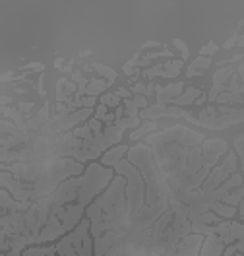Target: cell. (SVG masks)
<instances>
[{"mask_svg":"<svg viewBox=\"0 0 244 256\" xmlns=\"http://www.w3.org/2000/svg\"><path fill=\"white\" fill-rule=\"evenodd\" d=\"M89 54H91V51H82V56H84V58H86V56H89Z\"/></svg>","mask_w":244,"mask_h":256,"instance_id":"obj_44","label":"cell"},{"mask_svg":"<svg viewBox=\"0 0 244 256\" xmlns=\"http://www.w3.org/2000/svg\"><path fill=\"white\" fill-rule=\"evenodd\" d=\"M225 249V237L221 233H213L207 235L203 241V247L200 251V256H221Z\"/></svg>","mask_w":244,"mask_h":256,"instance_id":"obj_8","label":"cell"},{"mask_svg":"<svg viewBox=\"0 0 244 256\" xmlns=\"http://www.w3.org/2000/svg\"><path fill=\"white\" fill-rule=\"evenodd\" d=\"M217 51H219V47H217V43L215 41H209L207 45H203L200 49V56H211V54H217Z\"/></svg>","mask_w":244,"mask_h":256,"instance_id":"obj_25","label":"cell"},{"mask_svg":"<svg viewBox=\"0 0 244 256\" xmlns=\"http://www.w3.org/2000/svg\"><path fill=\"white\" fill-rule=\"evenodd\" d=\"M153 47H161V43H157V41H147V43H144V45H142V51H144V49H153Z\"/></svg>","mask_w":244,"mask_h":256,"instance_id":"obj_39","label":"cell"},{"mask_svg":"<svg viewBox=\"0 0 244 256\" xmlns=\"http://www.w3.org/2000/svg\"><path fill=\"white\" fill-rule=\"evenodd\" d=\"M109 115V107L107 105H103V103H99L97 107H95V118H99L101 122H103V118Z\"/></svg>","mask_w":244,"mask_h":256,"instance_id":"obj_30","label":"cell"},{"mask_svg":"<svg viewBox=\"0 0 244 256\" xmlns=\"http://www.w3.org/2000/svg\"><path fill=\"white\" fill-rule=\"evenodd\" d=\"M54 68H58V70L64 68V58H62V56H58V58L54 60Z\"/></svg>","mask_w":244,"mask_h":256,"instance_id":"obj_40","label":"cell"},{"mask_svg":"<svg viewBox=\"0 0 244 256\" xmlns=\"http://www.w3.org/2000/svg\"><path fill=\"white\" fill-rule=\"evenodd\" d=\"M2 256H22V251H16V249H12L10 253H6V255H2Z\"/></svg>","mask_w":244,"mask_h":256,"instance_id":"obj_41","label":"cell"},{"mask_svg":"<svg viewBox=\"0 0 244 256\" xmlns=\"http://www.w3.org/2000/svg\"><path fill=\"white\" fill-rule=\"evenodd\" d=\"M88 126L91 128V132H93V134H101V132L105 130V128H103V122H101L99 118H95V116H91V118H89Z\"/></svg>","mask_w":244,"mask_h":256,"instance_id":"obj_26","label":"cell"},{"mask_svg":"<svg viewBox=\"0 0 244 256\" xmlns=\"http://www.w3.org/2000/svg\"><path fill=\"white\" fill-rule=\"evenodd\" d=\"M114 126L124 132V130H128V128H134V130H136V128H140L142 124H140V116H122V118H116Z\"/></svg>","mask_w":244,"mask_h":256,"instance_id":"obj_18","label":"cell"},{"mask_svg":"<svg viewBox=\"0 0 244 256\" xmlns=\"http://www.w3.org/2000/svg\"><path fill=\"white\" fill-rule=\"evenodd\" d=\"M211 66V58L207 56H198L186 70V78H194V76H201L205 70Z\"/></svg>","mask_w":244,"mask_h":256,"instance_id":"obj_11","label":"cell"},{"mask_svg":"<svg viewBox=\"0 0 244 256\" xmlns=\"http://www.w3.org/2000/svg\"><path fill=\"white\" fill-rule=\"evenodd\" d=\"M33 206V202H20L16 200L8 190H0V215H8L14 211H27Z\"/></svg>","mask_w":244,"mask_h":256,"instance_id":"obj_6","label":"cell"},{"mask_svg":"<svg viewBox=\"0 0 244 256\" xmlns=\"http://www.w3.org/2000/svg\"><path fill=\"white\" fill-rule=\"evenodd\" d=\"M203 101H205V95H201V97H200V99H198V101H196V103H198V105H201Z\"/></svg>","mask_w":244,"mask_h":256,"instance_id":"obj_45","label":"cell"},{"mask_svg":"<svg viewBox=\"0 0 244 256\" xmlns=\"http://www.w3.org/2000/svg\"><path fill=\"white\" fill-rule=\"evenodd\" d=\"M237 45H239V47H244V35H243V37H239V39H237Z\"/></svg>","mask_w":244,"mask_h":256,"instance_id":"obj_43","label":"cell"},{"mask_svg":"<svg viewBox=\"0 0 244 256\" xmlns=\"http://www.w3.org/2000/svg\"><path fill=\"white\" fill-rule=\"evenodd\" d=\"M235 154L241 159V169H243V175H244V134L235 138Z\"/></svg>","mask_w":244,"mask_h":256,"instance_id":"obj_23","label":"cell"},{"mask_svg":"<svg viewBox=\"0 0 244 256\" xmlns=\"http://www.w3.org/2000/svg\"><path fill=\"white\" fill-rule=\"evenodd\" d=\"M165 72V64H155L149 66L147 70H142V78H155V76H163Z\"/></svg>","mask_w":244,"mask_h":256,"instance_id":"obj_24","label":"cell"},{"mask_svg":"<svg viewBox=\"0 0 244 256\" xmlns=\"http://www.w3.org/2000/svg\"><path fill=\"white\" fill-rule=\"evenodd\" d=\"M126 213V179L116 175L109 188L97 196L86 209V217L91 221V237L97 241L107 231L118 227Z\"/></svg>","mask_w":244,"mask_h":256,"instance_id":"obj_1","label":"cell"},{"mask_svg":"<svg viewBox=\"0 0 244 256\" xmlns=\"http://www.w3.org/2000/svg\"><path fill=\"white\" fill-rule=\"evenodd\" d=\"M72 134H74V136H76L78 140H89V138H93V132H91V128L88 126V122H84V124L76 126V128L72 130Z\"/></svg>","mask_w":244,"mask_h":256,"instance_id":"obj_22","label":"cell"},{"mask_svg":"<svg viewBox=\"0 0 244 256\" xmlns=\"http://www.w3.org/2000/svg\"><path fill=\"white\" fill-rule=\"evenodd\" d=\"M72 64H74V60H70V62H68L66 66L60 70V72H70V70H72Z\"/></svg>","mask_w":244,"mask_h":256,"instance_id":"obj_42","label":"cell"},{"mask_svg":"<svg viewBox=\"0 0 244 256\" xmlns=\"http://www.w3.org/2000/svg\"><path fill=\"white\" fill-rule=\"evenodd\" d=\"M86 209L88 208H84L80 204H68V206H60V208H52V213L62 221L64 229L72 233L80 225V221L86 217Z\"/></svg>","mask_w":244,"mask_h":256,"instance_id":"obj_4","label":"cell"},{"mask_svg":"<svg viewBox=\"0 0 244 256\" xmlns=\"http://www.w3.org/2000/svg\"><path fill=\"white\" fill-rule=\"evenodd\" d=\"M70 80H72V82H76V84H80V82L84 80V76H82V72H78V70H76V72H72V74H70Z\"/></svg>","mask_w":244,"mask_h":256,"instance_id":"obj_37","label":"cell"},{"mask_svg":"<svg viewBox=\"0 0 244 256\" xmlns=\"http://www.w3.org/2000/svg\"><path fill=\"white\" fill-rule=\"evenodd\" d=\"M243 198H244V185L239 186V188H235L233 192H229L221 202L223 204H227V206H231V208H239V204L243 202Z\"/></svg>","mask_w":244,"mask_h":256,"instance_id":"obj_14","label":"cell"},{"mask_svg":"<svg viewBox=\"0 0 244 256\" xmlns=\"http://www.w3.org/2000/svg\"><path fill=\"white\" fill-rule=\"evenodd\" d=\"M10 103H12V99L8 97V93H2V95H0V105H2V107H10Z\"/></svg>","mask_w":244,"mask_h":256,"instance_id":"obj_38","label":"cell"},{"mask_svg":"<svg viewBox=\"0 0 244 256\" xmlns=\"http://www.w3.org/2000/svg\"><path fill=\"white\" fill-rule=\"evenodd\" d=\"M97 105V97H89L86 95L84 99H82V109H93Z\"/></svg>","mask_w":244,"mask_h":256,"instance_id":"obj_31","label":"cell"},{"mask_svg":"<svg viewBox=\"0 0 244 256\" xmlns=\"http://www.w3.org/2000/svg\"><path fill=\"white\" fill-rule=\"evenodd\" d=\"M182 93H184L182 82H175V84H169V86H157L155 84V95L159 105H171Z\"/></svg>","mask_w":244,"mask_h":256,"instance_id":"obj_7","label":"cell"},{"mask_svg":"<svg viewBox=\"0 0 244 256\" xmlns=\"http://www.w3.org/2000/svg\"><path fill=\"white\" fill-rule=\"evenodd\" d=\"M157 130V122L155 120H146L140 128H136L134 132H130V140L134 142H138L140 138H144V136H149V134H153Z\"/></svg>","mask_w":244,"mask_h":256,"instance_id":"obj_13","label":"cell"},{"mask_svg":"<svg viewBox=\"0 0 244 256\" xmlns=\"http://www.w3.org/2000/svg\"><path fill=\"white\" fill-rule=\"evenodd\" d=\"M184 66V60L180 58V60H169V62H165V70H182Z\"/></svg>","mask_w":244,"mask_h":256,"instance_id":"obj_33","label":"cell"},{"mask_svg":"<svg viewBox=\"0 0 244 256\" xmlns=\"http://www.w3.org/2000/svg\"><path fill=\"white\" fill-rule=\"evenodd\" d=\"M211 211L217 213L221 219H233V217L237 215V208H231V206H227V204H223V202L211 204Z\"/></svg>","mask_w":244,"mask_h":256,"instance_id":"obj_17","label":"cell"},{"mask_svg":"<svg viewBox=\"0 0 244 256\" xmlns=\"http://www.w3.org/2000/svg\"><path fill=\"white\" fill-rule=\"evenodd\" d=\"M237 167H239V157H237V154H235V152L227 154V157H225L219 165H215V167L211 169V173L207 175V179H205L203 185L200 186V192L205 194V196L213 194L227 179H231V177L237 173Z\"/></svg>","mask_w":244,"mask_h":256,"instance_id":"obj_2","label":"cell"},{"mask_svg":"<svg viewBox=\"0 0 244 256\" xmlns=\"http://www.w3.org/2000/svg\"><path fill=\"white\" fill-rule=\"evenodd\" d=\"M235 76V68H219L213 76V88L219 86H227V80Z\"/></svg>","mask_w":244,"mask_h":256,"instance_id":"obj_19","label":"cell"},{"mask_svg":"<svg viewBox=\"0 0 244 256\" xmlns=\"http://www.w3.org/2000/svg\"><path fill=\"white\" fill-rule=\"evenodd\" d=\"M114 95H118L122 101H124V99H132V92H130V90H126V88H118V90L114 92Z\"/></svg>","mask_w":244,"mask_h":256,"instance_id":"obj_34","label":"cell"},{"mask_svg":"<svg viewBox=\"0 0 244 256\" xmlns=\"http://www.w3.org/2000/svg\"><path fill=\"white\" fill-rule=\"evenodd\" d=\"M237 39H239V35H237V33H233V35H231V37L225 41L223 49H231V47H235V45H237Z\"/></svg>","mask_w":244,"mask_h":256,"instance_id":"obj_35","label":"cell"},{"mask_svg":"<svg viewBox=\"0 0 244 256\" xmlns=\"http://www.w3.org/2000/svg\"><path fill=\"white\" fill-rule=\"evenodd\" d=\"M20 132V128L14 124V122H10L8 118H2L0 120V134L2 136H14V134H18Z\"/></svg>","mask_w":244,"mask_h":256,"instance_id":"obj_21","label":"cell"},{"mask_svg":"<svg viewBox=\"0 0 244 256\" xmlns=\"http://www.w3.org/2000/svg\"><path fill=\"white\" fill-rule=\"evenodd\" d=\"M173 45H175L178 51H180V56H182V60H186V58H188V54H190V49H188V45H186L182 39H173Z\"/></svg>","mask_w":244,"mask_h":256,"instance_id":"obj_27","label":"cell"},{"mask_svg":"<svg viewBox=\"0 0 244 256\" xmlns=\"http://www.w3.org/2000/svg\"><path fill=\"white\" fill-rule=\"evenodd\" d=\"M91 68L95 70L97 74H101V78H107V86H109V88L116 82V70L109 68V66H105V64H99V62H93Z\"/></svg>","mask_w":244,"mask_h":256,"instance_id":"obj_16","label":"cell"},{"mask_svg":"<svg viewBox=\"0 0 244 256\" xmlns=\"http://www.w3.org/2000/svg\"><path fill=\"white\" fill-rule=\"evenodd\" d=\"M20 70H23V72H41L43 74L45 64L43 62H29V64H23Z\"/></svg>","mask_w":244,"mask_h":256,"instance_id":"obj_28","label":"cell"},{"mask_svg":"<svg viewBox=\"0 0 244 256\" xmlns=\"http://www.w3.org/2000/svg\"><path fill=\"white\" fill-rule=\"evenodd\" d=\"M101 103H103V105H107L109 109H116V107H120V105H122V99H120L118 95H114V93L107 92V93H103V95H101Z\"/></svg>","mask_w":244,"mask_h":256,"instance_id":"obj_20","label":"cell"},{"mask_svg":"<svg viewBox=\"0 0 244 256\" xmlns=\"http://www.w3.org/2000/svg\"><path fill=\"white\" fill-rule=\"evenodd\" d=\"M215 233L225 237V249L221 256H244V225L241 221L223 219L217 223Z\"/></svg>","mask_w":244,"mask_h":256,"instance_id":"obj_3","label":"cell"},{"mask_svg":"<svg viewBox=\"0 0 244 256\" xmlns=\"http://www.w3.org/2000/svg\"><path fill=\"white\" fill-rule=\"evenodd\" d=\"M22 256H58V253H56V245H49V247L33 245V247H27Z\"/></svg>","mask_w":244,"mask_h":256,"instance_id":"obj_12","label":"cell"},{"mask_svg":"<svg viewBox=\"0 0 244 256\" xmlns=\"http://www.w3.org/2000/svg\"><path fill=\"white\" fill-rule=\"evenodd\" d=\"M128 146H124V144H118V146H114L111 148L109 152H105L103 155H101V165H105V167H114L116 163H120L124 159V155L128 154Z\"/></svg>","mask_w":244,"mask_h":256,"instance_id":"obj_9","label":"cell"},{"mask_svg":"<svg viewBox=\"0 0 244 256\" xmlns=\"http://www.w3.org/2000/svg\"><path fill=\"white\" fill-rule=\"evenodd\" d=\"M201 95H203V93H201V90H198V88H186L184 93H182L180 97H177L171 105H175V107H186V105L196 103Z\"/></svg>","mask_w":244,"mask_h":256,"instance_id":"obj_10","label":"cell"},{"mask_svg":"<svg viewBox=\"0 0 244 256\" xmlns=\"http://www.w3.org/2000/svg\"><path fill=\"white\" fill-rule=\"evenodd\" d=\"M66 235L68 231L64 229L62 221H60L54 213H50L47 225H45L41 235H39V245H47V243H50V241H58V239H62V237H66Z\"/></svg>","mask_w":244,"mask_h":256,"instance_id":"obj_5","label":"cell"},{"mask_svg":"<svg viewBox=\"0 0 244 256\" xmlns=\"http://www.w3.org/2000/svg\"><path fill=\"white\" fill-rule=\"evenodd\" d=\"M16 107H18V109L22 111L23 115H29V113L33 111L35 103H33V101H18V103H16Z\"/></svg>","mask_w":244,"mask_h":256,"instance_id":"obj_29","label":"cell"},{"mask_svg":"<svg viewBox=\"0 0 244 256\" xmlns=\"http://www.w3.org/2000/svg\"><path fill=\"white\" fill-rule=\"evenodd\" d=\"M43 74H39V80H37V93H39V95H41V97H45V95H47V93H45V90H43Z\"/></svg>","mask_w":244,"mask_h":256,"instance_id":"obj_36","label":"cell"},{"mask_svg":"<svg viewBox=\"0 0 244 256\" xmlns=\"http://www.w3.org/2000/svg\"><path fill=\"white\" fill-rule=\"evenodd\" d=\"M52 111H54V115H70V111H68V105H66V103H54Z\"/></svg>","mask_w":244,"mask_h":256,"instance_id":"obj_32","label":"cell"},{"mask_svg":"<svg viewBox=\"0 0 244 256\" xmlns=\"http://www.w3.org/2000/svg\"><path fill=\"white\" fill-rule=\"evenodd\" d=\"M107 88H109V86H107V80H103V78H91V82H89V86H88V95L89 97L103 95Z\"/></svg>","mask_w":244,"mask_h":256,"instance_id":"obj_15","label":"cell"}]
</instances>
